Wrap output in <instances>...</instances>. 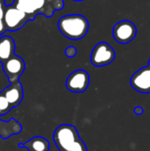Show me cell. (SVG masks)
Listing matches in <instances>:
<instances>
[{"label":"cell","mask_w":150,"mask_h":151,"mask_svg":"<svg viewBox=\"0 0 150 151\" xmlns=\"http://www.w3.org/2000/svg\"><path fill=\"white\" fill-rule=\"evenodd\" d=\"M57 27L65 37L77 41L86 36L89 29V23L83 15L68 14L59 19Z\"/></svg>","instance_id":"obj_1"},{"label":"cell","mask_w":150,"mask_h":151,"mask_svg":"<svg viewBox=\"0 0 150 151\" xmlns=\"http://www.w3.org/2000/svg\"><path fill=\"white\" fill-rule=\"evenodd\" d=\"M70 151H88V148L85 144V142H83V140L80 137L77 142H75L74 146L72 148V150Z\"/></svg>","instance_id":"obj_15"},{"label":"cell","mask_w":150,"mask_h":151,"mask_svg":"<svg viewBox=\"0 0 150 151\" xmlns=\"http://www.w3.org/2000/svg\"><path fill=\"white\" fill-rule=\"evenodd\" d=\"M116 58L114 49L106 42L97 43L90 55V62L96 67H103L111 64Z\"/></svg>","instance_id":"obj_3"},{"label":"cell","mask_w":150,"mask_h":151,"mask_svg":"<svg viewBox=\"0 0 150 151\" xmlns=\"http://www.w3.org/2000/svg\"><path fill=\"white\" fill-rule=\"evenodd\" d=\"M2 92L12 108L18 106L23 99V88L19 81L11 83Z\"/></svg>","instance_id":"obj_10"},{"label":"cell","mask_w":150,"mask_h":151,"mask_svg":"<svg viewBox=\"0 0 150 151\" xmlns=\"http://www.w3.org/2000/svg\"><path fill=\"white\" fill-rule=\"evenodd\" d=\"M19 147L26 148L28 150V151H49L50 142L44 137L34 136L24 143H19Z\"/></svg>","instance_id":"obj_12"},{"label":"cell","mask_w":150,"mask_h":151,"mask_svg":"<svg viewBox=\"0 0 150 151\" xmlns=\"http://www.w3.org/2000/svg\"><path fill=\"white\" fill-rule=\"evenodd\" d=\"M148 65L150 67V58H149V65Z\"/></svg>","instance_id":"obj_22"},{"label":"cell","mask_w":150,"mask_h":151,"mask_svg":"<svg viewBox=\"0 0 150 151\" xmlns=\"http://www.w3.org/2000/svg\"><path fill=\"white\" fill-rule=\"evenodd\" d=\"M36 13L42 14L47 18L53 16L55 11H60L64 8V0H33Z\"/></svg>","instance_id":"obj_9"},{"label":"cell","mask_w":150,"mask_h":151,"mask_svg":"<svg viewBox=\"0 0 150 151\" xmlns=\"http://www.w3.org/2000/svg\"><path fill=\"white\" fill-rule=\"evenodd\" d=\"M132 88L143 94H150V67L145 66L135 72L130 81Z\"/></svg>","instance_id":"obj_8"},{"label":"cell","mask_w":150,"mask_h":151,"mask_svg":"<svg viewBox=\"0 0 150 151\" xmlns=\"http://www.w3.org/2000/svg\"><path fill=\"white\" fill-rule=\"evenodd\" d=\"M3 19L7 31H17L27 21L33 20L29 15L19 10L14 4L5 7Z\"/></svg>","instance_id":"obj_4"},{"label":"cell","mask_w":150,"mask_h":151,"mask_svg":"<svg viewBox=\"0 0 150 151\" xmlns=\"http://www.w3.org/2000/svg\"><path fill=\"white\" fill-rule=\"evenodd\" d=\"M4 9H5V5L4 3V0H0V19L4 18Z\"/></svg>","instance_id":"obj_18"},{"label":"cell","mask_w":150,"mask_h":151,"mask_svg":"<svg viewBox=\"0 0 150 151\" xmlns=\"http://www.w3.org/2000/svg\"><path fill=\"white\" fill-rule=\"evenodd\" d=\"M77 54V49L74 46H68L65 49V55L67 58H74Z\"/></svg>","instance_id":"obj_16"},{"label":"cell","mask_w":150,"mask_h":151,"mask_svg":"<svg viewBox=\"0 0 150 151\" xmlns=\"http://www.w3.org/2000/svg\"><path fill=\"white\" fill-rule=\"evenodd\" d=\"M2 65L3 71L7 76L10 83L19 81V78L24 73L26 67V64L23 58L17 55L2 63Z\"/></svg>","instance_id":"obj_7"},{"label":"cell","mask_w":150,"mask_h":151,"mask_svg":"<svg viewBox=\"0 0 150 151\" xmlns=\"http://www.w3.org/2000/svg\"><path fill=\"white\" fill-rule=\"evenodd\" d=\"M137 35V27L133 22L124 19L118 22L112 29L113 38L121 44L131 42Z\"/></svg>","instance_id":"obj_5"},{"label":"cell","mask_w":150,"mask_h":151,"mask_svg":"<svg viewBox=\"0 0 150 151\" xmlns=\"http://www.w3.org/2000/svg\"><path fill=\"white\" fill-rule=\"evenodd\" d=\"M15 42L9 35L0 37V62L4 63L15 56Z\"/></svg>","instance_id":"obj_11"},{"label":"cell","mask_w":150,"mask_h":151,"mask_svg":"<svg viewBox=\"0 0 150 151\" xmlns=\"http://www.w3.org/2000/svg\"><path fill=\"white\" fill-rule=\"evenodd\" d=\"M11 108H12L11 105L6 99L4 93L0 92V116L7 114L11 111Z\"/></svg>","instance_id":"obj_14"},{"label":"cell","mask_w":150,"mask_h":151,"mask_svg":"<svg viewBox=\"0 0 150 151\" xmlns=\"http://www.w3.org/2000/svg\"><path fill=\"white\" fill-rule=\"evenodd\" d=\"M4 3L5 7H8V6L13 5L15 3V0H4Z\"/></svg>","instance_id":"obj_20"},{"label":"cell","mask_w":150,"mask_h":151,"mask_svg":"<svg viewBox=\"0 0 150 151\" xmlns=\"http://www.w3.org/2000/svg\"><path fill=\"white\" fill-rule=\"evenodd\" d=\"M80 134L72 125L63 124L57 127L53 134V141L60 151H70L74 146Z\"/></svg>","instance_id":"obj_2"},{"label":"cell","mask_w":150,"mask_h":151,"mask_svg":"<svg viewBox=\"0 0 150 151\" xmlns=\"http://www.w3.org/2000/svg\"><path fill=\"white\" fill-rule=\"evenodd\" d=\"M14 5L21 12L29 15L32 19H34L37 15L33 0H15Z\"/></svg>","instance_id":"obj_13"},{"label":"cell","mask_w":150,"mask_h":151,"mask_svg":"<svg viewBox=\"0 0 150 151\" xmlns=\"http://www.w3.org/2000/svg\"><path fill=\"white\" fill-rule=\"evenodd\" d=\"M5 31H7V29H6V27H5L4 19H0V35H4Z\"/></svg>","instance_id":"obj_17"},{"label":"cell","mask_w":150,"mask_h":151,"mask_svg":"<svg viewBox=\"0 0 150 151\" xmlns=\"http://www.w3.org/2000/svg\"><path fill=\"white\" fill-rule=\"evenodd\" d=\"M72 1H76V2H81V1H84V0H72Z\"/></svg>","instance_id":"obj_21"},{"label":"cell","mask_w":150,"mask_h":151,"mask_svg":"<svg viewBox=\"0 0 150 151\" xmlns=\"http://www.w3.org/2000/svg\"><path fill=\"white\" fill-rule=\"evenodd\" d=\"M90 77L88 73L83 69H78L72 72L66 79V88L73 93H82L89 86Z\"/></svg>","instance_id":"obj_6"},{"label":"cell","mask_w":150,"mask_h":151,"mask_svg":"<svg viewBox=\"0 0 150 151\" xmlns=\"http://www.w3.org/2000/svg\"><path fill=\"white\" fill-rule=\"evenodd\" d=\"M133 112H134L136 115H142L143 112H144V110H143V108H142L141 106H137V107L134 108Z\"/></svg>","instance_id":"obj_19"}]
</instances>
